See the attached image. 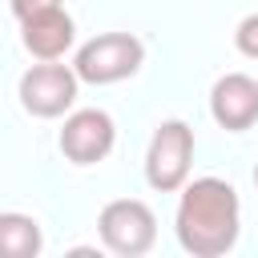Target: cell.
Returning a JSON list of instances; mask_svg holds the SVG:
<instances>
[{"instance_id": "cell-10", "label": "cell", "mask_w": 258, "mask_h": 258, "mask_svg": "<svg viewBox=\"0 0 258 258\" xmlns=\"http://www.w3.org/2000/svg\"><path fill=\"white\" fill-rule=\"evenodd\" d=\"M234 44H238L242 56L258 60V12H250V16L238 20V28H234Z\"/></svg>"}, {"instance_id": "cell-12", "label": "cell", "mask_w": 258, "mask_h": 258, "mask_svg": "<svg viewBox=\"0 0 258 258\" xmlns=\"http://www.w3.org/2000/svg\"><path fill=\"white\" fill-rule=\"evenodd\" d=\"M254 185H258V165H254Z\"/></svg>"}, {"instance_id": "cell-4", "label": "cell", "mask_w": 258, "mask_h": 258, "mask_svg": "<svg viewBox=\"0 0 258 258\" xmlns=\"http://www.w3.org/2000/svg\"><path fill=\"white\" fill-rule=\"evenodd\" d=\"M189 161H194V129L181 117H169L153 129L149 149H145V181L157 194H177L189 181Z\"/></svg>"}, {"instance_id": "cell-8", "label": "cell", "mask_w": 258, "mask_h": 258, "mask_svg": "<svg viewBox=\"0 0 258 258\" xmlns=\"http://www.w3.org/2000/svg\"><path fill=\"white\" fill-rule=\"evenodd\" d=\"M20 44L36 56V60H60L73 44H77V24L73 16L60 8H48L40 16H28L20 20Z\"/></svg>"}, {"instance_id": "cell-7", "label": "cell", "mask_w": 258, "mask_h": 258, "mask_svg": "<svg viewBox=\"0 0 258 258\" xmlns=\"http://www.w3.org/2000/svg\"><path fill=\"white\" fill-rule=\"evenodd\" d=\"M210 117L226 133H246L258 125V77L226 73L210 89Z\"/></svg>"}, {"instance_id": "cell-1", "label": "cell", "mask_w": 258, "mask_h": 258, "mask_svg": "<svg viewBox=\"0 0 258 258\" xmlns=\"http://www.w3.org/2000/svg\"><path fill=\"white\" fill-rule=\"evenodd\" d=\"M177 246L194 258H222L238 246L242 234V202L238 189L222 177H194L177 189L173 214Z\"/></svg>"}, {"instance_id": "cell-3", "label": "cell", "mask_w": 258, "mask_h": 258, "mask_svg": "<svg viewBox=\"0 0 258 258\" xmlns=\"http://www.w3.org/2000/svg\"><path fill=\"white\" fill-rule=\"evenodd\" d=\"M97 234L101 246L117 258H141L157 242V218L141 198H117L105 202L97 214Z\"/></svg>"}, {"instance_id": "cell-6", "label": "cell", "mask_w": 258, "mask_h": 258, "mask_svg": "<svg viewBox=\"0 0 258 258\" xmlns=\"http://www.w3.org/2000/svg\"><path fill=\"white\" fill-rule=\"evenodd\" d=\"M56 145L64 153V161L73 165H97L113 153L117 145V125L105 109H69L64 125L56 133Z\"/></svg>"}, {"instance_id": "cell-9", "label": "cell", "mask_w": 258, "mask_h": 258, "mask_svg": "<svg viewBox=\"0 0 258 258\" xmlns=\"http://www.w3.org/2000/svg\"><path fill=\"white\" fill-rule=\"evenodd\" d=\"M44 250V230L32 214L4 210L0 214V258H36Z\"/></svg>"}, {"instance_id": "cell-5", "label": "cell", "mask_w": 258, "mask_h": 258, "mask_svg": "<svg viewBox=\"0 0 258 258\" xmlns=\"http://www.w3.org/2000/svg\"><path fill=\"white\" fill-rule=\"evenodd\" d=\"M77 89H81V77L73 73V64L40 60V64H32L20 77L16 97H20L24 113H32L40 121H56V117H64L77 105Z\"/></svg>"}, {"instance_id": "cell-11", "label": "cell", "mask_w": 258, "mask_h": 258, "mask_svg": "<svg viewBox=\"0 0 258 258\" xmlns=\"http://www.w3.org/2000/svg\"><path fill=\"white\" fill-rule=\"evenodd\" d=\"M48 8H60V0H12V16L16 20H28V16H40Z\"/></svg>"}, {"instance_id": "cell-2", "label": "cell", "mask_w": 258, "mask_h": 258, "mask_svg": "<svg viewBox=\"0 0 258 258\" xmlns=\"http://www.w3.org/2000/svg\"><path fill=\"white\" fill-rule=\"evenodd\" d=\"M141 64H145V44L133 32H97L73 56V73L81 77V85H117L133 77Z\"/></svg>"}]
</instances>
